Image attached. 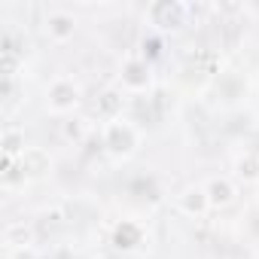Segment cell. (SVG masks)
I'll list each match as a JSON object with an SVG mask.
<instances>
[{
  "instance_id": "5",
  "label": "cell",
  "mask_w": 259,
  "mask_h": 259,
  "mask_svg": "<svg viewBox=\"0 0 259 259\" xmlns=\"http://www.w3.org/2000/svg\"><path fill=\"white\" fill-rule=\"evenodd\" d=\"M116 107H119V98H116L113 92H107V95H104V101H101V110H104V113H113Z\"/></svg>"
},
{
  "instance_id": "6",
  "label": "cell",
  "mask_w": 259,
  "mask_h": 259,
  "mask_svg": "<svg viewBox=\"0 0 259 259\" xmlns=\"http://www.w3.org/2000/svg\"><path fill=\"white\" fill-rule=\"evenodd\" d=\"M116 241H119L116 247H122V235H116ZM125 241H138V232H135L132 226H125Z\"/></svg>"
},
{
  "instance_id": "1",
  "label": "cell",
  "mask_w": 259,
  "mask_h": 259,
  "mask_svg": "<svg viewBox=\"0 0 259 259\" xmlns=\"http://www.w3.org/2000/svg\"><path fill=\"white\" fill-rule=\"evenodd\" d=\"M49 25H52V34H58V37H64V34L73 31V19L70 16H52Z\"/></svg>"
},
{
  "instance_id": "4",
  "label": "cell",
  "mask_w": 259,
  "mask_h": 259,
  "mask_svg": "<svg viewBox=\"0 0 259 259\" xmlns=\"http://www.w3.org/2000/svg\"><path fill=\"white\" fill-rule=\"evenodd\" d=\"M186 210H201V192L198 189L186 192Z\"/></svg>"
},
{
  "instance_id": "3",
  "label": "cell",
  "mask_w": 259,
  "mask_h": 259,
  "mask_svg": "<svg viewBox=\"0 0 259 259\" xmlns=\"http://www.w3.org/2000/svg\"><path fill=\"white\" fill-rule=\"evenodd\" d=\"M55 95H58V98H55V107H67L70 101H76V92H73V89H67V85H58V89H55Z\"/></svg>"
},
{
  "instance_id": "2",
  "label": "cell",
  "mask_w": 259,
  "mask_h": 259,
  "mask_svg": "<svg viewBox=\"0 0 259 259\" xmlns=\"http://www.w3.org/2000/svg\"><path fill=\"white\" fill-rule=\"evenodd\" d=\"M210 192H213V201H220V204H226V201L232 198V189H229V183H226V180H223V183L217 180V183L210 186Z\"/></svg>"
}]
</instances>
